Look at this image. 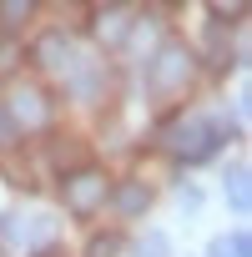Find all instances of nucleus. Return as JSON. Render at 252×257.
<instances>
[{"label":"nucleus","instance_id":"39448f33","mask_svg":"<svg viewBox=\"0 0 252 257\" xmlns=\"http://www.w3.org/2000/svg\"><path fill=\"white\" fill-rule=\"evenodd\" d=\"M31 56H36V66H41V71H66V66H71V41H66L61 31H46V36L36 41V51H31Z\"/></svg>","mask_w":252,"mask_h":257},{"label":"nucleus","instance_id":"1a4fd4ad","mask_svg":"<svg viewBox=\"0 0 252 257\" xmlns=\"http://www.w3.org/2000/svg\"><path fill=\"white\" fill-rule=\"evenodd\" d=\"M132 26V11H121V6H111V11H96V41H121V31Z\"/></svg>","mask_w":252,"mask_h":257},{"label":"nucleus","instance_id":"20e7f679","mask_svg":"<svg viewBox=\"0 0 252 257\" xmlns=\"http://www.w3.org/2000/svg\"><path fill=\"white\" fill-rule=\"evenodd\" d=\"M6 116H11L16 132H46V126H51V101H46L41 86H16Z\"/></svg>","mask_w":252,"mask_h":257},{"label":"nucleus","instance_id":"4468645a","mask_svg":"<svg viewBox=\"0 0 252 257\" xmlns=\"http://www.w3.org/2000/svg\"><path fill=\"white\" fill-rule=\"evenodd\" d=\"M26 21H31V6H0V26H6V36L16 26H26Z\"/></svg>","mask_w":252,"mask_h":257},{"label":"nucleus","instance_id":"0eeeda50","mask_svg":"<svg viewBox=\"0 0 252 257\" xmlns=\"http://www.w3.org/2000/svg\"><path fill=\"white\" fill-rule=\"evenodd\" d=\"M222 192H227V202H232L237 212H247V207H252V172H247V162H232V167H227Z\"/></svg>","mask_w":252,"mask_h":257},{"label":"nucleus","instance_id":"dca6fc26","mask_svg":"<svg viewBox=\"0 0 252 257\" xmlns=\"http://www.w3.org/2000/svg\"><path fill=\"white\" fill-rule=\"evenodd\" d=\"M16 137V126H11V116H6V106H0V142H11Z\"/></svg>","mask_w":252,"mask_h":257},{"label":"nucleus","instance_id":"f3484780","mask_svg":"<svg viewBox=\"0 0 252 257\" xmlns=\"http://www.w3.org/2000/svg\"><path fill=\"white\" fill-rule=\"evenodd\" d=\"M41 257H56V252H51V247H46V252H41Z\"/></svg>","mask_w":252,"mask_h":257},{"label":"nucleus","instance_id":"f03ea898","mask_svg":"<svg viewBox=\"0 0 252 257\" xmlns=\"http://www.w3.org/2000/svg\"><path fill=\"white\" fill-rule=\"evenodd\" d=\"M192 66H197V56H192L182 41H162L157 56L147 61V91H152V96H172V91H182V86L192 81Z\"/></svg>","mask_w":252,"mask_h":257},{"label":"nucleus","instance_id":"f257e3e1","mask_svg":"<svg viewBox=\"0 0 252 257\" xmlns=\"http://www.w3.org/2000/svg\"><path fill=\"white\" fill-rule=\"evenodd\" d=\"M227 137H232V121H217V116H207V111L177 116V121L167 126V147H172L177 162H212V152H217Z\"/></svg>","mask_w":252,"mask_h":257},{"label":"nucleus","instance_id":"2eb2a0df","mask_svg":"<svg viewBox=\"0 0 252 257\" xmlns=\"http://www.w3.org/2000/svg\"><path fill=\"white\" fill-rule=\"evenodd\" d=\"M197 207H202V192L187 187V192H182V212H197Z\"/></svg>","mask_w":252,"mask_h":257},{"label":"nucleus","instance_id":"ddd939ff","mask_svg":"<svg viewBox=\"0 0 252 257\" xmlns=\"http://www.w3.org/2000/svg\"><path fill=\"white\" fill-rule=\"evenodd\" d=\"M121 252V237L116 232H101V237H91V247H86V257H116Z\"/></svg>","mask_w":252,"mask_h":257},{"label":"nucleus","instance_id":"7ed1b4c3","mask_svg":"<svg viewBox=\"0 0 252 257\" xmlns=\"http://www.w3.org/2000/svg\"><path fill=\"white\" fill-rule=\"evenodd\" d=\"M61 197H66V212L91 217V212H101V207H106L111 182H106V172H101V167H81V172H71V177H66Z\"/></svg>","mask_w":252,"mask_h":257},{"label":"nucleus","instance_id":"6e6552de","mask_svg":"<svg viewBox=\"0 0 252 257\" xmlns=\"http://www.w3.org/2000/svg\"><path fill=\"white\" fill-rule=\"evenodd\" d=\"M147 207H152L147 182H121V187H116V212H121V217H142Z\"/></svg>","mask_w":252,"mask_h":257},{"label":"nucleus","instance_id":"423d86ee","mask_svg":"<svg viewBox=\"0 0 252 257\" xmlns=\"http://www.w3.org/2000/svg\"><path fill=\"white\" fill-rule=\"evenodd\" d=\"M6 232H21V237H16L21 247H46V242L56 237V222H51V217H11Z\"/></svg>","mask_w":252,"mask_h":257},{"label":"nucleus","instance_id":"9b49d317","mask_svg":"<svg viewBox=\"0 0 252 257\" xmlns=\"http://www.w3.org/2000/svg\"><path fill=\"white\" fill-rule=\"evenodd\" d=\"M207 257H252V237L247 232H227L207 247Z\"/></svg>","mask_w":252,"mask_h":257},{"label":"nucleus","instance_id":"9d476101","mask_svg":"<svg viewBox=\"0 0 252 257\" xmlns=\"http://www.w3.org/2000/svg\"><path fill=\"white\" fill-rule=\"evenodd\" d=\"M71 71H76V76H71V91H76V96H96L101 66H96V61H71Z\"/></svg>","mask_w":252,"mask_h":257},{"label":"nucleus","instance_id":"f8f14e48","mask_svg":"<svg viewBox=\"0 0 252 257\" xmlns=\"http://www.w3.org/2000/svg\"><path fill=\"white\" fill-rule=\"evenodd\" d=\"M137 257H172V242H167V232H147V237L137 242Z\"/></svg>","mask_w":252,"mask_h":257}]
</instances>
